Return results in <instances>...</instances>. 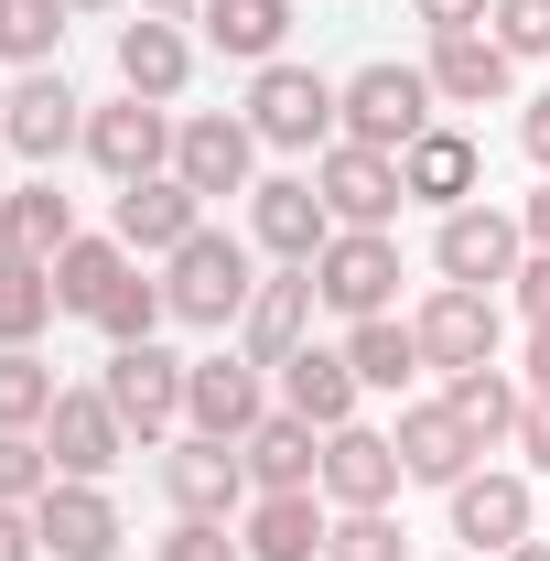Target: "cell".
Masks as SVG:
<instances>
[{
    "label": "cell",
    "instance_id": "obj_3",
    "mask_svg": "<svg viewBox=\"0 0 550 561\" xmlns=\"http://www.w3.org/2000/svg\"><path fill=\"white\" fill-rule=\"evenodd\" d=\"M184 378H195V356H173L162 335H151V346H108L98 389H108V411L130 421L140 454H162V443L184 432Z\"/></svg>",
    "mask_w": 550,
    "mask_h": 561
},
{
    "label": "cell",
    "instance_id": "obj_25",
    "mask_svg": "<svg viewBox=\"0 0 550 561\" xmlns=\"http://www.w3.org/2000/svg\"><path fill=\"white\" fill-rule=\"evenodd\" d=\"M238 454H249V486L260 496H302V486L324 496V432H313L302 411H271Z\"/></svg>",
    "mask_w": 550,
    "mask_h": 561
},
{
    "label": "cell",
    "instance_id": "obj_39",
    "mask_svg": "<svg viewBox=\"0 0 550 561\" xmlns=\"http://www.w3.org/2000/svg\"><path fill=\"white\" fill-rule=\"evenodd\" d=\"M151 561H249V540H227V518H173L151 540Z\"/></svg>",
    "mask_w": 550,
    "mask_h": 561
},
{
    "label": "cell",
    "instance_id": "obj_4",
    "mask_svg": "<svg viewBox=\"0 0 550 561\" xmlns=\"http://www.w3.org/2000/svg\"><path fill=\"white\" fill-rule=\"evenodd\" d=\"M335 108H345V140H367V151H411L432 119H443V98H432V76L421 66H356L335 76Z\"/></svg>",
    "mask_w": 550,
    "mask_h": 561
},
{
    "label": "cell",
    "instance_id": "obj_30",
    "mask_svg": "<svg viewBox=\"0 0 550 561\" xmlns=\"http://www.w3.org/2000/svg\"><path fill=\"white\" fill-rule=\"evenodd\" d=\"M345 367H356L367 389H411V378H432L411 313H367V324H345Z\"/></svg>",
    "mask_w": 550,
    "mask_h": 561
},
{
    "label": "cell",
    "instance_id": "obj_41",
    "mask_svg": "<svg viewBox=\"0 0 550 561\" xmlns=\"http://www.w3.org/2000/svg\"><path fill=\"white\" fill-rule=\"evenodd\" d=\"M507 302H518L529 324H550V249H529V260H518V280H507Z\"/></svg>",
    "mask_w": 550,
    "mask_h": 561
},
{
    "label": "cell",
    "instance_id": "obj_42",
    "mask_svg": "<svg viewBox=\"0 0 550 561\" xmlns=\"http://www.w3.org/2000/svg\"><path fill=\"white\" fill-rule=\"evenodd\" d=\"M411 11H421V33H485L496 0H411Z\"/></svg>",
    "mask_w": 550,
    "mask_h": 561
},
{
    "label": "cell",
    "instance_id": "obj_15",
    "mask_svg": "<svg viewBox=\"0 0 550 561\" xmlns=\"http://www.w3.org/2000/svg\"><path fill=\"white\" fill-rule=\"evenodd\" d=\"M271 411H280V400H271V367H249V356H195V378H184V432L249 443Z\"/></svg>",
    "mask_w": 550,
    "mask_h": 561
},
{
    "label": "cell",
    "instance_id": "obj_52",
    "mask_svg": "<svg viewBox=\"0 0 550 561\" xmlns=\"http://www.w3.org/2000/svg\"><path fill=\"white\" fill-rule=\"evenodd\" d=\"M443 561H475V551H443Z\"/></svg>",
    "mask_w": 550,
    "mask_h": 561
},
{
    "label": "cell",
    "instance_id": "obj_46",
    "mask_svg": "<svg viewBox=\"0 0 550 561\" xmlns=\"http://www.w3.org/2000/svg\"><path fill=\"white\" fill-rule=\"evenodd\" d=\"M518 367H529L518 389H529V400H550V324H529V356H518Z\"/></svg>",
    "mask_w": 550,
    "mask_h": 561
},
{
    "label": "cell",
    "instance_id": "obj_50",
    "mask_svg": "<svg viewBox=\"0 0 550 561\" xmlns=\"http://www.w3.org/2000/svg\"><path fill=\"white\" fill-rule=\"evenodd\" d=\"M66 11H76V22H87V11H140V0H66Z\"/></svg>",
    "mask_w": 550,
    "mask_h": 561
},
{
    "label": "cell",
    "instance_id": "obj_11",
    "mask_svg": "<svg viewBox=\"0 0 550 561\" xmlns=\"http://www.w3.org/2000/svg\"><path fill=\"white\" fill-rule=\"evenodd\" d=\"M0 140L33 162V173H55L76 140H87V98L66 87V66H33V76H11V119H0Z\"/></svg>",
    "mask_w": 550,
    "mask_h": 561
},
{
    "label": "cell",
    "instance_id": "obj_1",
    "mask_svg": "<svg viewBox=\"0 0 550 561\" xmlns=\"http://www.w3.org/2000/svg\"><path fill=\"white\" fill-rule=\"evenodd\" d=\"M162 271V302H173V324H195V335H227V324H249V291H260V249L238 238V227H195L173 260H151Z\"/></svg>",
    "mask_w": 550,
    "mask_h": 561
},
{
    "label": "cell",
    "instance_id": "obj_8",
    "mask_svg": "<svg viewBox=\"0 0 550 561\" xmlns=\"http://www.w3.org/2000/svg\"><path fill=\"white\" fill-rule=\"evenodd\" d=\"M324 238H335V216L313 195V173H260V184H249V249H260L271 271H313Z\"/></svg>",
    "mask_w": 550,
    "mask_h": 561
},
{
    "label": "cell",
    "instance_id": "obj_14",
    "mask_svg": "<svg viewBox=\"0 0 550 561\" xmlns=\"http://www.w3.org/2000/svg\"><path fill=\"white\" fill-rule=\"evenodd\" d=\"M108 184H151V173H173V119L151 108V98H108V108H87V140H76Z\"/></svg>",
    "mask_w": 550,
    "mask_h": 561
},
{
    "label": "cell",
    "instance_id": "obj_51",
    "mask_svg": "<svg viewBox=\"0 0 550 561\" xmlns=\"http://www.w3.org/2000/svg\"><path fill=\"white\" fill-rule=\"evenodd\" d=\"M0 119H11V87H0Z\"/></svg>",
    "mask_w": 550,
    "mask_h": 561
},
{
    "label": "cell",
    "instance_id": "obj_19",
    "mask_svg": "<svg viewBox=\"0 0 550 561\" xmlns=\"http://www.w3.org/2000/svg\"><path fill=\"white\" fill-rule=\"evenodd\" d=\"M313 271H260V291H249V324H238V356L249 367H291V356L313 346Z\"/></svg>",
    "mask_w": 550,
    "mask_h": 561
},
{
    "label": "cell",
    "instance_id": "obj_6",
    "mask_svg": "<svg viewBox=\"0 0 550 561\" xmlns=\"http://www.w3.org/2000/svg\"><path fill=\"white\" fill-rule=\"evenodd\" d=\"M313 291H324V313H345V324L400 313V238L389 227H335L324 260H313Z\"/></svg>",
    "mask_w": 550,
    "mask_h": 561
},
{
    "label": "cell",
    "instance_id": "obj_18",
    "mask_svg": "<svg viewBox=\"0 0 550 561\" xmlns=\"http://www.w3.org/2000/svg\"><path fill=\"white\" fill-rule=\"evenodd\" d=\"M44 454H55V476L108 486V476H119V454H130V421L108 411V389H66L55 421H44Z\"/></svg>",
    "mask_w": 550,
    "mask_h": 561
},
{
    "label": "cell",
    "instance_id": "obj_49",
    "mask_svg": "<svg viewBox=\"0 0 550 561\" xmlns=\"http://www.w3.org/2000/svg\"><path fill=\"white\" fill-rule=\"evenodd\" d=\"M140 11H162V22H195V0H140Z\"/></svg>",
    "mask_w": 550,
    "mask_h": 561
},
{
    "label": "cell",
    "instance_id": "obj_45",
    "mask_svg": "<svg viewBox=\"0 0 550 561\" xmlns=\"http://www.w3.org/2000/svg\"><path fill=\"white\" fill-rule=\"evenodd\" d=\"M518 454H529V476H550V400H529V421H518Z\"/></svg>",
    "mask_w": 550,
    "mask_h": 561
},
{
    "label": "cell",
    "instance_id": "obj_28",
    "mask_svg": "<svg viewBox=\"0 0 550 561\" xmlns=\"http://www.w3.org/2000/svg\"><path fill=\"white\" fill-rule=\"evenodd\" d=\"M195 22H206V55L227 66H280V44H291V0H195Z\"/></svg>",
    "mask_w": 550,
    "mask_h": 561
},
{
    "label": "cell",
    "instance_id": "obj_5",
    "mask_svg": "<svg viewBox=\"0 0 550 561\" xmlns=\"http://www.w3.org/2000/svg\"><path fill=\"white\" fill-rule=\"evenodd\" d=\"M518 260H529V227H518V206H454L432 216V271L465 280V291H507L518 280Z\"/></svg>",
    "mask_w": 550,
    "mask_h": 561
},
{
    "label": "cell",
    "instance_id": "obj_47",
    "mask_svg": "<svg viewBox=\"0 0 550 561\" xmlns=\"http://www.w3.org/2000/svg\"><path fill=\"white\" fill-rule=\"evenodd\" d=\"M518 227H529V249H550V173H540V195H518Z\"/></svg>",
    "mask_w": 550,
    "mask_h": 561
},
{
    "label": "cell",
    "instance_id": "obj_12",
    "mask_svg": "<svg viewBox=\"0 0 550 561\" xmlns=\"http://www.w3.org/2000/svg\"><path fill=\"white\" fill-rule=\"evenodd\" d=\"M173 173L195 184V195H249L260 184V130L238 119V108H195V119H173Z\"/></svg>",
    "mask_w": 550,
    "mask_h": 561
},
{
    "label": "cell",
    "instance_id": "obj_36",
    "mask_svg": "<svg viewBox=\"0 0 550 561\" xmlns=\"http://www.w3.org/2000/svg\"><path fill=\"white\" fill-rule=\"evenodd\" d=\"M162 324H173V302H162V280H151V260H130V280H119V291L98 302V335H108V346H151Z\"/></svg>",
    "mask_w": 550,
    "mask_h": 561
},
{
    "label": "cell",
    "instance_id": "obj_10",
    "mask_svg": "<svg viewBox=\"0 0 550 561\" xmlns=\"http://www.w3.org/2000/svg\"><path fill=\"white\" fill-rule=\"evenodd\" d=\"M313 195L335 227H389V216L411 206V184H400V151H367V140H335V151H313Z\"/></svg>",
    "mask_w": 550,
    "mask_h": 561
},
{
    "label": "cell",
    "instance_id": "obj_2",
    "mask_svg": "<svg viewBox=\"0 0 550 561\" xmlns=\"http://www.w3.org/2000/svg\"><path fill=\"white\" fill-rule=\"evenodd\" d=\"M249 130H260V151H335L345 140V108H335V76H313V66H260L249 76V108H238Z\"/></svg>",
    "mask_w": 550,
    "mask_h": 561
},
{
    "label": "cell",
    "instance_id": "obj_23",
    "mask_svg": "<svg viewBox=\"0 0 550 561\" xmlns=\"http://www.w3.org/2000/svg\"><path fill=\"white\" fill-rule=\"evenodd\" d=\"M184 76H195V33H184V22H162V11L119 22V98L173 108V98H184Z\"/></svg>",
    "mask_w": 550,
    "mask_h": 561
},
{
    "label": "cell",
    "instance_id": "obj_7",
    "mask_svg": "<svg viewBox=\"0 0 550 561\" xmlns=\"http://www.w3.org/2000/svg\"><path fill=\"white\" fill-rule=\"evenodd\" d=\"M162 496H173V518H249V454L238 443H216V432H173L162 443Z\"/></svg>",
    "mask_w": 550,
    "mask_h": 561
},
{
    "label": "cell",
    "instance_id": "obj_17",
    "mask_svg": "<svg viewBox=\"0 0 550 561\" xmlns=\"http://www.w3.org/2000/svg\"><path fill=\"white\" fill-rule=\"evenodd\" d=\"M206 227V195L184 184V173H151V184H119V206H108V238L130 249V260H173L184 238Z\"/></svg>",
    "mask_w": 550,
    "mask_h": 561
},
{
    "label": "cell",
    "instance_id": "obj_34",
    "mask_svg": "<svg viewBox=\"0 0 550 561\" xmlns=\"http://www.w3.org/2000/svg\"><path fill=\"white\" fill-rule=\"evenodd\" d=\"M55 400H66V378H55L44 356H33V346H0V432H44Z\"/></svg>",
    "mask_w": 550,
    "mask_h": 561
},
{
    "label": "cell",
    "instance_id": "obj_9",
    "mask_svg": "<svg viewBox=\"0 0 550 561\" xmlns=\"http://www.w3.org/2000/svg\"><path fill=\"white\" fill-rule=\"evenodd\" d=\"M411 335L421 356L454 378V367H496V346H507V302L496 291H465V280H432L421 291V313H411Z\"/></svg>",
    "mask_w": 550,
    "mask_h": 561
},
{
    "label": "cell",
    "instance_id": "obj_13",
    "mask_svg": "<svg viewBox=\"0 0 550 561\" xmlns=\"http://www.w3.org/2000/svg\"><path fill=\"white\" fill-rule=\"evenodd\" d=\"M443 518H454V540L475 561L518 551L529 540V465H475L465 486H443Z\"/></svg>",
    "mask_w": 550,
    "mask_h": 561
},
{
    "label": "cell",
    "instance_id": "obj_26",
    "mask_svg": "<svg viewBox=\"0 0 550 561\" xmlns=\"http://www.w3.org/2000/svg\"><path fill=\"white\" fill-rule=\"evenodd\" d=\"M271 389H280V411H302L313 432H345L356 400H367V378L345 367V346H302L291 367H271Z\"/></svg>",
    "mask_w": 550,
    "mask_h": 561
},
{
    "label": "cell",
    "instance_id": "obj_43",
    "mask_svg": "<svg viewBox=\"0 0 550 561\" xmlns=\"http://www.w3.org/2000/svg\"><path fill=\"white\" fill-rule=\"evenodd\" d=\"M518 151H529V173H550V87L518 108Z\"/></svg>",
    "mask_w": 550,
    "mask_h": 561
},
{
    "label": "cell",
    "instance_id": "obj_21",
    "mask_svg": "<svg viewBox=\"0 0 550 561\" xmlns=\"http://www.w3.org/2000/svg\"><path fill=\"white\" fill-rule=\"evenodd\" d=\"M400 184H411V206H432V216L475 206V195H485V151H475V130L432 119V130H421L411 151H400Z\"/></svg>",
    "mask_w": 550,
    "mask_h": 561
},
{
    "label": "cell",
    "instance_id": "obj_29",
    "mask_svg": "<svg viewBox=\"0 0 550 561\" xmlns=\"http://www.w3.org/2000/svg\"><path fill=\"white\" fill-rule=\"evenodd\" d=\"M324 529H335V507L313 486L302 496H249V518H238L249 561H324Z\"/></svg>",
    "mask_w": 550,
    "mask_h": 561
},
{
    "label": "cell",
    "instance_id": "obj_24",
    "mask_svg": "<svg viewBox=\"0 0 550 561\" xmlns=\"http://www.w3.org/2000/svg\"><path fill=\"white\" fill-rule=\"evenodd\" d=\"M389 443H400V465H411V486H465V476H475V454H485L475 432L454 421V400H411Z\"/></svg>",
    "mask_w": 550,
    "mask_h": 561
},
{
    "label": "cell",
    "instance_id": "obj_37",
    "mask_svg": "<svg viewBox=\"0 0 550 561\" xmlns=\"http://www.w3.org/2000/svg\"><path fill=\"white\" fill-rule=\"evenodd\" d=\"M324 561H411V551H400V518H389V507H335Z\"/></svg>",
    "mask_w": 550,
    "mask_h": 561
},
{
    "label": "cell",
    "instance_id": "obj_20",
    "mask_svg": "<svg viewBox=\"0 0 550 561\" xmlns=\"http://www.w3.org/2000/svg\"><path fill=\"white\" fill-rule=\"evenodd\" d=\"M421 76H432V98H443V108H507V87H518V55H507L496 33H432Z\"/></svg>",
    "mask_w": 550,
    "mask_h": 561
},
{
    "label": "cell",
    "instance_id": "obj_35",
    "mask_svg": "<svg viewBox=\"0 0 550 561\" xmlns=\"http://www.w3.org/2000/svg\"><path fill=\"white\" fill-rule=\"evenodd\" d=\"M66 0H0V66H55V55H66Z\"/></svg>",
    "mask_w": 550,
    "mask_h": 561
},
{
    "label": "cell",
    "instance_id": "obj_44",
    "mask_svg": "<svg viewBox=\"0 0 550 561\" xmlns=\"http://www.w3.org/2000/svg\"><path fill=\"white\" fill-rule=\"evenodd\" d=\"M0 561H44V529H33V507H0Z\"/></svg>",
    "mask_w": 550,
    "mask_h": 561
},
{
    "label": "cell",
    "instance_id": "obj_33",
    "mask_svg": "<svg viewBox=\"0 0 550 561\" xmlns=\"http://www.w3.org/2000/svg\"><path fill=\"white\" fill-rule=\"evenodd\" d=\"M55 313H66V302H55V271H44V260H11V249H0V346H33V335H44Z\"/></svg>",
    "mask_w": 550,
    "mask_h": 561
},
{
    "label": "cell",
    "instance_id": "obj_32",
    "mask_svg": "<svg viewBox=\"0 0 550 561\" xmlns=\"http://www.w3.org/2000/svg\"><path fill=\"white\" fill-rule=\"evenodd\" d=\"M119 280H130V249H119V238H76L66 260H55V302H66V313H87V324H98V302H108Z\"/></svg>",
    "mask_w": 550,
    "mask_h": 561
},
{
    "label": "cell",
    "instance_id": "obj_31",
    "mask_svg": "<svg viewBox=\"0 0 550 561\" xmlns=\"http://www.w3.org/2000/svg\"><path fill=\"white\" fill-rule=\"evenodd\" d=\"M443 400H454V421H465L475 443H518V421H529V389H518L507 367H454Z\"/></svg>",
    "mask_w": 550,
    "mask_h": 561
},
{
    "label": "cell",
    "instance_id": "obj_40",
    "mask_svg": "<svg viewBox=\"0 0 550 561\" xmlns=\"http://www.w3.org/2000/svg\"><path fill=\"white\" fill-rule=\"evenodd\" d=\"M485 33L529 66V55H550V0H496V11H485Z\"/></svg>",
    "mask_w": 550,
    "mask_h": 561
},
{
    "label": "cell",
    "instance_id": "obj_22",
    "mask_svg": "<svg viewBox=\"0 0 550 561\" xmlns=\"http://www.w3.org/2000/svg\"><path fill=\"white\" fill-rule=\"evenodd\" d=\"M400 486H411V465L389 432H367V421L324 432V507H389Z\"/></svg>",
    "mask_w": 550,
    "mask_h": 561
},
{
    "label": "cell",
    "instance_id": "obj_27",
    "mask_svg": "<svg viewBox=\"0 0 550 561\" xmlns=\"http://www.w3.org/2000/svg\"><path fill=\"white\" fill-rule=\"evenodd\" d=\"M76 238H87V227H76V195H55V173H33V184L0 195V249H11V260H44V271H55Z\"/></svg>",
    "mask_w": 550,
    "mask_h": 561
},
{
    "label": "cell",
    "instance_id": "obj_38",
    "mask_svg": "<svg viewBox=\"0 0 550 561\" xmlns=\"http://www.w3.org/2000/svg\"><path fill=\"white\" fill-rule=\"evenodd\" d=\"M44 486H55V454H44V432H0V507H33Z\"/></svg>",
    "mask_w": 550,
    "mask_h": 561
},
{
    "label": "cell",
    "instance_id": "obj_16",
    "mask_svg": "<svg viewBox=\"0 0 550 561\" xmlns=\"http://www.w3.org/2000/svg\"><path fill=\"white\" fill-rule=\"evenodd\" d=\"M33 529H44V561H119V496L87 486V476H55V486L33 496Z\"/></svg>",
    "mask_w": 550,
    "mask_h": 561
},
{
    "label": "cell",
    "instance_id": "obj_48",
    "mask_svg": "<svg viewBox=\"0 0 550 561\" xmlns=\"http://www.w3.org/2000/svg\"><path fill=\"white\" fill-rule=\"evenodd\" d=\"M496 561H550V540H540V529H529V540H518V551H496Z\"/></svg>",
    "mask_w": 550,
    "mask_h": 561
}]
</instances>
